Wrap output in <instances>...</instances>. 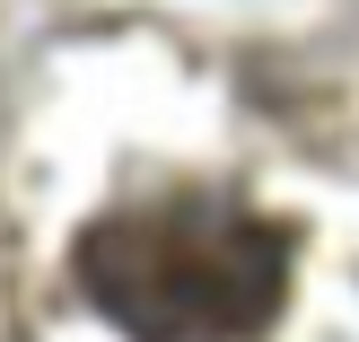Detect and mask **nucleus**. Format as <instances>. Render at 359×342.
<instances>
[{
	"instance_id": "f257e3e1",
	"label": "nucleus",
	"mask_w": 359,
	"mask_h": 342,
	"mask_svg": "<svg viewBox=\"0 0 359 342\" xmlns=\"http://www.w3.org/2000/svg\"><path fill=\"white\" fill-rule=\"evenodd\" d=\"M70 272L132 342H255L290 298V228L228 193H158L88 220Z\"/></svg>"
}]
</instances>
